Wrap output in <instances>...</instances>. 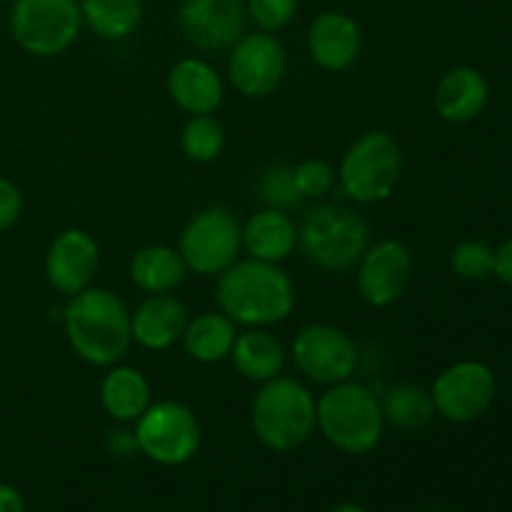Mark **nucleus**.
<instances>
[{"mask_svg":"<svg viewBox=\"0 0 512 512\" xmlns=\"http://www.w3.org/2000/svg\"><path fill=\"white\" fill-rule=\"evenodd\" d=\"M243 250V223L228 205H208L198 210L178 238L188 273L200 278H218L240 260Z\"/></svg>","mask_w":512,"mask_h":512,"instance_id":"obj_7","label":"nucleus"},{"mask_svg":"<svg viewBox=\"0 0 512 512\" xmlns=\"http://www.w3.org/2000/svg\"><path fill=\"white\" fill-rule=\"evenodd\" d=\"M290 355L298 373L323 388L353 380L360 363L355 340L330 323H313L300 328L290 345Z\"/></svg>","mask_w":512,"mask_h":512,"instance_id":"obj_10","label":"nucleus"},{"mask_svg":"<svg viewBox=\"0 0 512 512\" xmlns=\"http://www.w3.org/2000/svg\"><path fill=\"white\" fill-rule=\"evenodd\" d=\"M153 403V390L143 370L133 365H110L100 383V405L115 423H135Z\"/></svg>","mask_w":512,"mask_h":512,"instance_id":"obj_21","label":"nucleus"},{"mask_svg":"<svg viewBox=\"0 0 512 512\" xmlns=\"http://www.w3.org/2000/svg\"><path fill=\"white\" fill-rule=\"evenodd\" d=\"M490 98V85L480 70L470 65H458L450 68L443 78L438 80L433 93L435 113L443 120L455 125L470 123L485 110Z\"/></svg>","mask_w":512,"mask_h":512,"instance_id":"obj_19","label":"nucleus"},{"mask_svg":"<svg viewBox=\"0 0 512 512\" xmlns=\"http://www.w3.org/2000/svg\"><path fill=\"white\" fill-rule=\"evenodd\" d=\"M100 268V245L88 230L65 228L50 240L45 278L60 295H78L90 288Z\"/></svg>","mask_w":512,"mask_h":512,"instance_id":"obj_15","label":"nucleus"},{"mask_svg":"<svg viewBox=\"0 0 512 512\" xmlns=\"http://www.w3.org/2000/svg\"><path fill=\"white\" fill-rule=\"evenodd\" d=\"M178 28L203 53L230 50L248 28L245 0H180Z\"/></svg>","mask_w":512,"mask_h":512,"instance_id":"obj_13","label":"nucleus"},{"mask_svg":"<svg viewBox=\"0 0 512 512\" xmlns=\"http://www.w3.org/2000/svg\"><path fill=\"white\" fill-rule=\"evenodd\" d=\"M413 268V253L400 240L385 238L368 245L360 263L355 265L360 298L373 308H390L408 290Z\"/></svg>","mask_w":512,"mask_h":512,"instance_id":"obj_14","label":"nucleus"},{"mask_svg":"<svg viewBox=\"0 0 512 512\" xmlns=\"http://www.w3.org/2000/svg\"><path fill=\"white\" fill-rule=\"evenodd\" d=\"M23 215V193L8 178H0V233L13 228Z\"/></svg>","mask_w":512,"mask_h":512,"instance_id":"obj_32","label":"nucleus"},{"mask_svg":"<svg viewBox=\"0 0 512 512\" xmlns=\"http://www.w3.org/2000/svg\"><path fill=\"white\" fill-rule=\"evenodd\" d=\"M143 0H80L83 25L98 38L125 40L143 23Z\"/></svg>","mask_w":512,"mask_h":512,"instance_id":"obj_25","label":"nucleus"},{"mask_svg":"<svg viewBox=\"0 0 512 512\" xmlns=\"http://www.w3.org/2000/svg\"><path fill=\"white\" fill-rule=\"evenodd\" d=\"M495 248H490L483 240H463L450 253V268L458 278L468 283H480L493 275Z\"/></svg>","mask_w":512,"mask_h":512,"instance_id":"obj_29","label":"nucleus"},{"mask_svg":"<svg viewBox=\"0 0 512 512\" xmlns=\"http://www.w3.org/2000/svg\"><path fill=\"white\" fill-rule=\"evenodd\" d=\"M295 185H298L303 200H320L333 193L338 185V170L323 158H308L293 168Z\"/></svg>","mask_w":512,"mask_h":512,"instance_id":"obj_30","label":"nucleus"},{"mask_svg":"<svg viewBox=\"0 0 512 512\" xmlns=\"http://www.w3.org/2000/svg\"><path fill=\"white\" fill-rule=\"evenodd\" d=\"M363 50V30L353 15L343 10H325L308 28V53L318 68L343 73Z\"/></svg>","mask_w":512,"mask_h":512,"instance_id":"obj_16","label":"nucleus"},{"mask_svg":"<svg viewBox=\"0 0 512 512\" xmlns=\"http://www.w3.org/2000/svg\"><path fill=\"white\" fill-rule=\"evenodd\" d=\"M0 512H25L23 495L13 485L0 483Z\"/></svg>","mask_w":512,"mask_h":512,"instance_id":"obj_34","label":"nucleus"},{"mask_svg":"<svg viewBox=\"0 0 512 512\" xmlns=\"http://www.w3.org/2000/svg\"><path fill=\"white\" fill-rule=\"evenodd\" d=\"M498 380L480 360H460L435 378L430 400L440 418L450 423H473L495 403Z\"/></svg>","mask_w":512,"mask_h":512,"instance_id":"obj_11","label":"nucleus"},{"mask_svg":"<svg viewBox=\"0 0 512 512\" xmlns=\"http://www.w3.org/2000/svg\"><path fill=\"white\" fill-rule=\"evenodd\" d=\"M218 310L243 328H273L295 310V285L280 265L238 260L215 285Z\"/></svg>","mask_w":512,"mask_h":512,"instance_id":"obj_2","label":"nucleus"},{"mask_svg":"<svg viewBox=\"0 0 512 512\" xmlns=\"http://www.w3.org/2000/svg\"><path fill=\"white\" fill-rule=\"evenodd\" d=\"M493 275L500 280V283L512 285V235L495 248Z\"/></svg>","mask_w":512,"mask_h":512,"instance_id":"obj_33","label":"nucleus"},{"mask_svg":"<svg viewBox=\"0 0 512 512\" xmlns=\"http://www.w3.org/2000/svg\"><path fill=\"white\" fill-rule=\"evenodd\" d=\"M228 360L238 370V375H243L250 383L263 385L283 375L288 353L268 328H248L245 333H238Z\"/></svg>","mask_w":512,"mask_h":512,"instance_id":"obj_22","label":"nucleus"},{"mask_svg":"<svg viewBox=\"0 0 512 512\" xmlns=\"http://www.w3.org/2000/svg\"><path fill=\"white\" fill-rule=\"evenodd\" d=\"M298 248V225L290 213L260 208L243 223V250L253 260L285 263Z\"/></svg>","mask_w":512,"mask_h":512,"instance_id":"obj_20","label":"nucleus"},{"mask_svg":"<svg viewBox=\"0 0 512 512\" xmlns=\"http://www.w3.org/2000/svg\"><path fill=\"white\" fill-rule=\"evenodd\" d=\"M250 425L255 438L273 453L298 450L318 430L315 395L300 380L278 375L255 393L250 405Z\"/></svg>","mask_w":512,"mask_h":512,"instance_id":"obj_3","label":"nucleus"},{"mask_svg":"<svg viewBox=\"0 0 512 512\" xmlns=\"http://www.w3.org/2000/svg\"><path fill=\"white\" fill-rule=\"evenodd\" d=\"M128 275L138 290L148 295L175 293L188 278V265L178 248L170 245H145L130 258Z\"/></svg>","mask_w":512,"mask_h":512,"instance_id":"obj_23","label":"nucleus"},{"mask_svg":"<svg viewBox=\"0 0 512 512\" xmlns=\"http://www.w3.org/2000/svg\"><path fill=\"white\" fill-rule=\"evenodd\" d=\"M165 85L170 100L188 115H215L225 98L223 75L205 58L178 60Z\"/></svg>","mask_w":512,"mask_h":512,"instance_id":"obj_18","label":"nucleus"},{"mask_svg":"<svg viewBox=\"0 0 512 512\" xmlns=\"http://www.w3.org/2000/svg\"><path fill=\"white\" fill-rule=\"evenodd\" d=\"M403 175V150L388 130H368L348 150L338 168V185L358 205H378L395 193Z\"/></svg>","mask_w":512,"mask_h":512,"instance_id":"obj_6","label":"nucleus"},{"mask_svg":"<svg viewBox=\"0 0 512 512\" xmlns=\"http://www.w3.org/2000/svg\"><path fill=\"white\" fill-rule=\"evenodd\" d=\"M288 73V53L275 33H245L230 48L228 80L245 98H268Z\"/></svg>","mask_w":512,"mask_h":512,"instance_id":"obj_12","label":"nucleus"},{"mask_svg":"<svg viewBox=\"0 0 512 512\" xmlns=\"http://www.w3.org/2000/svg\"><path fill=\"white\" fill-rule=\"evenodd\" d=\"M330 512H368L363 508V505H355V503H343L338 505V508H333Z\"/></svg>","mask_w":512,"mask_h":512,"instance_id":"obj_35","label":"nucleus"},{"mask_svg":"<svg viewBox=\"0 0 512 512\" xmlns=\"http://www.w3.org/2000/svg\"><path fill=\"white\" fill-rule=\"evenodd\" d=\"M235 338H238V325L218 310V313H200L190 318L180 343L195 363L215 365L230 358Z\"/></svg>","mask_w":512,"mask_h":512,"instance_id":"obj_24","label":"nucleus"},{"mask_svg":"<svg viewBox=\"0 0 512 512\" xmlns=\"http://www.w3.org/2000/svg\"><path fill=\"white\" fill-rule=\"evenodd\" d=\"M133 425L140 453L168 468L193 460L203 443L198 415L178 400H155Z\"/></svg>","mask_w":512,"mask_h":512,"instance_id":"obj_9","label":"nucleus"},{"mask_svg":"<svg viewBox=\"0 0 512 512\" xmlns=\"http://www.w3.org/2000/svg\"><path fill=\"white\" fill-rule=\"evenodd\" d=\"M370 245V225L358 210L323 203L308 210L298 225V248L320 270L348 273Z\"/></svg>","mask_w":512,"mask_h":512,"instance_id":"obj_5","label":"nucleus"},{"mask_svg":"<svg viewBox=\"0 0 512 512\" xmlns=\"http://www.w3.org/2000/svg\"><path fill=\"white\" fill-rule=\"evenodd\" d=\"M380 408H383L385 425H393V428L405 430V433L425 428L435 415L428 390L410 383H400L385 390Z\"/></svg>","mask_w":512,"mask_h":512,"instance_id":"obj_26","label":"nucleus"},{"mask_svg":"<svg viewBox=\"0 0 512 512\" xmlns=\"http://www.w3.org/2000/svg\"><path fill=\"white\" fill-rule=\"evenodd\" d=\"M188 320V308L173 293L148 295L138 308L130 310V335L143 350L163 353L180 343Z\"/></svg>","mask_w":512,"mask_h":512,"instance_id":"obj_17","label":"nucleus"},{"mask_svg":"<svg viewBox=\"0 0 512 512\" xmlns=\"http://www.w3.org/2000/svg\"><path fill=\"white\" fill-rule=\"evenodd\" d=\"M258 198L263 208H275L283 210V213L300 208L303 195H300L298 185H295L293 168H288V165H270L268 170H263L258 180Z\"/></svg>","mask_w":512,"mask_h":512,"instance_id":"obj_28","label":"nucleus"},{"mask_svg":"<svg viewBox=\"0 0 512 512\" xmlns=\"http://www.w3.org/2000/svg\"><path fill=\"white\" fill-rule=\"evenodd\" d=\"M315 413L320 435L345 455H365L383 440L385 418L380 398L363 383L345 380L325 388L315 400Z\"/></svg>","mask_w":512,"mask_h":512,"instance_id":"obj_4","label":"nucleus"},{"mask_svg":"<svg viewBox=\"0 0 512 512\" xmlns=\"http://www.w3.org/2000/svg\"><path fill=\"white\" fill-rule=\"evenodd\" d=\"M225 148V128L215 115H190L180 130V150L193 163H213Z\"/></svg>","mask_w":512,"mask_h":512,"instance_id":"obj_27","label":"nucleus"},{"mask_svg":"<svg viewBox=\"0 0 512 512\" xmlns=\"http://www.w3.org/2000/svg\"><path fill=\"white\" fill-rule=\"evenodd\" d=\"M63 328L70 350L93 368L123 363L133 345L130 308L115 290L98 285L70 295L63 308Z\"/></svg>","mask_w":512,"mask_h":512,"instance_id":"obj_1","label":"nucleus"},{"mask_svg":"<svg viewBox=\"0 0 512 512\" xmlns=\"http://www.w3.org/2000/svg\"><path fill=\"white\" fill-rule=\"evenodd\" d=\"M300 0H245L248 20L263 33H278L293 23Z\"/></svg>","mask_w":512,"mask_h":512,"instance_id":"obj_31","label":"nucleus"},{"mask_svg":"<svg viewBox=\"0 0 512 512\" xmlns=\"http://www.w3.org/2000/svg\"><path fill=\"white\" fill-rule=\"evenodd\" d=\"M83 28L80 0H13L10 33L35 58H55L73 48Z\"/></svg>","mask_w":512,"mask_h":512,"instance_id":"obj_8","label":"nucleus"}]
</instances>
